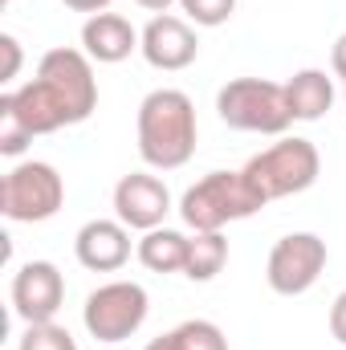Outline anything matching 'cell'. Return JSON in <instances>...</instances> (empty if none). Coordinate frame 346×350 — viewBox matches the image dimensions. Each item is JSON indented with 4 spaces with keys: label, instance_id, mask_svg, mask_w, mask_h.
<instances>
[{
    "label": "cell",
    "instance_id": "5b68a950",
    "mask_svg": "<svg viewBox=\"0 0 346 350\" xmlns=\"http://www.w3.org/2000/svg\"><path fill=\"white\" fill-rule=\"evenodd\" d=\"M216 114L224 126L245 131V135H273L281 139L293 126L289 102H285V82L269 78H232L216 94Z\"/></svg>",
    "mask_w": 346,
    "mask_h": 350
},
{
    "label": "cell",
    "instance_id": "d4e9b609",
    "mask_svg": "<svg viewBox=\"0 0 346 350\" xmlns=\"http://www.w3.org/2000/svg\"><path fill=\"white\" fill-rule=\"evenodd\" d=\"M343 102H346V82H343Z\"/></svg>",
    "mask_w": 346,
    "mask_h": 350
},
{
    "label": "cell",
    "instance_id": "5bb4252c",
    "mask_svg": "<svg viewBox=\"0 0 346 350\" xmlns=\"http://www.w3.org/2000/svg\"><path fill=\"white\" fill-rule=\"evenodd\" d=\"M338 90H334V78L326 70H297L289 82H285V102H289V114L293 122H318L330 114Z\"/></svg>",
    "mask_w": 346,
    "mask_h": 350
},
{
    "label": "cell",
    "instance_id": "8992f818",
    "mask_svg": "<svg viewBox=\"0 0 346 350\" xmlns=\"http://www.w3.org/2000/svg\"><path fill=\"white\" fill-rule=\"evenodd\" d=\"M66 204V179L45 159H25L0 179V212L12 224H41L53 220Z\"/></svg>",
    "mask_w": 346,
    "mask_h": 350
},
{
    "label": "cell",
    "instance_id": "4fadbf2b",
    "mask_svg": "<svg viewBox=\"0 0 346 350\" xmlns=\"http://www.w3.org/2000/svg\"><path fill=\"white\" fill-rule=\"evenodd\" d=\"M143 45V33L122 12H94L82 25V53L98 66H118Z\"/></svg>",
    "mask_w": 346,
    "mask_h": 350
},
{
    "label": "cell",
    "instance_id": "ac0fdd59",
    "mask_svg": "<svg viewBox=\"0 0 346 350\" xmlns=\"http://www.w3.org/2000/svg\"><path fill=\"white\" fill-rule=\"evenodd\" d=\"M16 350H78V342H74V334H70L66 326H57V322H33V326H25Z\"/></svg>",
    "mask_w": 346,
    "mask_h": 350
},
{
    "label": "cell",
    "instance_id": "ffe728a7",
    "mask_svg": "<svg viewBox=\"0 0 346 350\" xmlns=\"http://www.w3.org/2000/svg\"><path fill=\"white\" fill-rule=\"evenodd\" d=\"M0 53H4L0 82H16V74H21V62H25V53H21V41H16L12 33H0Z\"/></svg>",
    "mask_w": 346,
    "mask_h": 350
},
{
    "label": "cell",
    "instance_id": "484cf974",
    "mask_svg": "<svg viewBox=\"0 0 346 350\" xmlns=\"http://www.w3.org/2000/svg\"><path fill=\"white\" fill-rule=\"evenodd\" d=\"M0 4H12V0H0Z\"/></svg>",
    "mask_w": 346,
    "mask_h": 350
},
{
    "label": "cell",
    "instance_id": "7c38bea8",
    "mask_svg": "<svg viewBox=\"0 0 346 350\" xmlns=\"http://www.w3.org/2000/svg\"><path fill=\"white\" fill-rule=\"evenodd\" d=\"M74 257L90 273H118L131 261V228L122 220H86L74 237Z\"/></svg>",
    "mask_w": 346,
    "mask_h": 350
},
{
    "label": "cell",
    "instance_id": "52a82bcc",
    "mask_svg": "<svg viewBox=\"0 0 346 350\" xmlns=\"http://www.w3.org/2000/svg\"><path fill=\"white\" fill-rule=\"evenodd\" d=\"M151 314V297L139 281H106L98 285L82 306V326L90 330V338L106 342V347H118L127 338H135L143 330Z\"/></svg>",
    "mask_w": 346,
    "mask_h": 350
},
{
    "label": "cell",
    "instance_id": "3957f363",
    "mask_svg": "<svg viewBox=\"0 0 346 350\" xmlns=\"http://www.w3.org/2000/svg\"><path fill=\"white\" fill-rule=\"evenodd\" d=\"M265 200L249 187L245 172H208L183 191L179 220L191 232H224L228 224L257 216Z\"/></svg>",
    "mask_w": 346,
    "mask_h": 350
},
{
    "label": "cell",
    "instance_id": "6da1fadb",
    "mask_svg": "<svg viewBox=\"0 0 346 350\" xmlns=\"http://www.w3.org/2000/svg\"><path fill=\"white\" fill-rule=\"evenodd\" d=\"M98 106L94 62L82 49H49L37 62V78L0 94V155L16 159L37 135L86 122Z\"/></svg>",
    "mask_w": 346,
    "mask_h": 350
},
{
    "label": "cell",
    "instance_id": "277c9868",
    "mask_svg": "<svg viewBox=\"0 0 346 350\" xmlns=\"http://www.w3.org/2000/svg\"><path fill=\"white\" fill-rule=\"evenodd\" d=\"M241 172L249 179V187L265 200V208H269L273 200L310 191V187L318 183V175H322V155H318V147H314L310 139H302V135H281L273 147L257 151Z\"/></svg>",
    "mask_w": 346,
    "mask_h": 350
},
{
    "label": "cell",
    "instance_id": "9a60e30c",
    "mask_svg": "<svg viewBox=\"0 0 346 350\" xmlns=\"http://www.w3.org/2000/svg\"><path fill=\"white\" fill-rule=\"evenodd\" d=\"M135 257L147 265L151 273H183V261H187V237L179 228H151L143 232V241L135 245Z\"/></svg>",
    "mask_w": 346,
    "mask_h": 350
},
{
    "label": "cell",
    "instance_id": "7a4b0ae2",
    "mask_svg": "<svg viewBox=\"0 0 346 350\" xmlns=\"http://www.w3.org/2000/svg\"><path fill=\"white\" fill-rule=\"evenodd\" d=\"M135 135H139V159L151 172H179L183 163H191L196 155V102L183 90L159 86L139 102V118H135Z\"/></svg>",
    "mask_w": 346,
    "mask_h": 350
},
{
    "label": "cell",
    "instance_id": "d6986e66",
    "mask_svg": "<svg viewBox=\"0 0 346 350\" xmlns=\"http://www.w3.org/2000/svg\"><path fill=\"white\" fill-rule=\"evenodd\" d=\"M179 8L196 29H220L224 21H232L237 0H179Z\"/></svg>",
    "mask_w": 346,
    "mask_h": 350
},
{
    "label": "cell",
    "instance_id": "ba28073f",
    "mask_svg": "<svg viewBox=\"0 0 346 350\" xmlns=\"http://www.w3.org/2000/svg\"><path fill=\"white\" fill-rule=\"evenodd\" d=\"M326 261H330V249L318 232H289L269 249L265 281L281 297H302L318 285V277L326 273Z\"/></svg>",
    "mask_w": 346,
    "mask_h": 350
},
{
    "label": "cell",
    "instance_id": "9c48e42d",
    "mask_svg": "<svg viewBox=\"0 0 346 350\" xmlns=\"http://www.w3.org/2000/svg\"><path fill=\"white\" fill-rule=\"evenodd\" d=\"M66 306V277L53 261H25L12 273V310L25 326L53 322Z\"/></svg>",
    "mask_w": 346,
    "mask_h": 350
},
{
    "label": "cell",
    "instance_id": "e0dca14e",
    "mask_svg": "<svg viewBox=\"0 0 346 350\" xmlns=\"http://www.w3.org/2000/svg\"><path fill=\"white\" fill-rule=\"evenodd\" d=\"M224 265H228L224 232H191L187 237V261H183V277L187 281H212Z\"/></svg>",
    "mask_w": 346,
    "mask_h": 350
},
{
    "label": "cell",
    "instance_id": "8fae6325",
    "mask_svg": "<svg viewBox=\"0 0 346 350\" xmlns=\"http://www.w3.org/2000/svg\"><path fill=\"white\" fill-rule=\"evenodd\" d=\"M172 212V191L159 175L131 172L114 183V220H122L135 232H151L168 220Z\"/></svg>",
    "mask_w": 346,
    "mask_h": 350
},
{
    "label": "cell",
    "instance_id": "603a6c76",
    "mask_svg": "<svg viewBox=\"0 0 346 350\" xmlns=\"http://www.w3.org/2000/svg\"><path fill=\"white\" fill-rule=\"evenodd\" d=\"M66 8H74V12H86V16H94V12H110V0H62Z\"/></svg>",
    "mask_w": 346,
    "mask_h": 350
},
{
    "label": "cell",
    "instance_id": "30bf717a",
    "mask_svg": "<svg viewBox=\"0 0 346 350\" xmlns=\"http://www.w3.org/2000/svg\"><path fill=\"white\" fill-rule=\"evenodd\" d=\"M143 62L151 70H163V74H179L187 70L196 57H200V37L191 29L187 16H175V12H159L143 25V45H139Z\"/></svg>",
    "mask_w": 346,
    "mask_h": 350
},
{
    "label": "cell",
    "instance_id": "44dd1931",
    "mask_svg": "<svg viewBox=\"0 0 346 350\" xmlns=\"http://www.w3.org/2000/svg\"><path fill=\"white\" fill-rule=\"evenodd\" d=\"M330 334H334V342L346 347V289L334 297V306H330Z\"/></svg>",
    "mask_w": 346,
    "mask_h": 350
},
{
    "label": "cell",
    "instance_id": "cb8c5ba5",
    "mask_svg": "<svg viewBox=\"0 0 346 350\" xmlns=\"http://www.w3.org/2000/svg\"><path fill=\"white\" fill-rule=\"evenodd\" d=\"M135 4H139V8H147V12H155V16H159V12H168V8H172V4H179V0H135Z\"/></svg>",
    "mask_w": 346,
    "mask_h": 350
},
{
    "label": "cell",
    "instance_id": "7402d4cb",
    "mask_svg": "<svg viewBox=\"0 0 346 350\" xmlns=\"http://www.w3.org/2000/svg\"><path fill=\"white\" fill-rule=\"evenodd\" d=\"M330 70H334V74L346 82V33H338L334 49H330Z\"/></svg>",
    "mask_w": 346,
    "mask_h": 350
},
{
    "label": "cell",
    "instance_id": "2e32d148",
    "mask_svg": "<svg viewBox=\"0 0 346 350\" xmlns=\"http://www.w3.org/2000/svg\"><path fill=\"white\" fill-rule=\"evenodd\" d=\"M143 350H228V338H224V330H220L216 322H208V318H187V322H179L175 330L151 338Z\"/></svg>",
    "mask_w": 346,
    "mask_h": 350
}]
</instances>
